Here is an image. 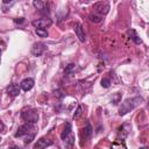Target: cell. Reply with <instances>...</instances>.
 Wrapping results in <instances>:
<instances>
[{
  "label": "cell",
  "instance_id": "cell-1",
  "mask_svg": "<svg viewBox=\"0 0 149 149\" xmlns=\"http://www.w3.org/2000/svg\"><path fill=\"white\" fill-rule=\"evenodd\" d=\"M141 102H142V98H140V97H135V98L126 99V100H125L123 102H121V105H120L119 114H120V115H125V114H127L128 112H130V111H133L135 107H137Z\"/></svg>",
  "mask_w": 149,
  "mask_h": 149
},
{
  "label": "cell",
  "instance_id": "cell-2",
  "mask_svg": "<svg viewBox=\"0 0 149 149\" xmlns=\"http://www.w3.org/2000/svg\"><path fill=\"white\" fill-rule=\"evenodd\" d=\"M21 118L26 122H29V123H33L34 125V123H36L38 121V113L34 108H26V109L22 111Z\"/></svg>",
  "mask_w": 149,
  "mask_h": 149
},
{
  "label": "cell",
  "instance_id": "cell-3",
  "mask_svg": "<svg viewBox=\"0 0 149 149\" xmlns=\"http://www.w3.org/2000/svg\"><path fill=\"white\" fill-rule=\"evenodd\" d=\"M93 12L97 13V14H99V15H101V16L106 15L109 12V5H108V2H106V1L95 2L93 5Z\"/></svg>",
  "mask_w": 149,
  "mask_h": 149
},
{
  "label": "cell",
  "instance_id": "cell-4",
  "mask_svg": "<svg viewBox=\"0 0 149 149\" xmlns=\"http://www.w3.org/2000/svg\"><path fill=\"white\" fill-rule=\"evenodd\" d=\"M31 24L34 27H36V28H43V29H45V28H48V27H50L52 24V20L49 19V17H41V19L34 20L31 22Z\"/></svg>",
  "mask_w": 149,
  "mask_h": 149
},
{
  "label": "cell",
  "instance_id": "cell-5",
  "mask_svg": "<svg viewBox=\"0 0 149 149\" xmlns=\"http://www.w3.org/2000/svg\"><path fill=\"white\" fill-rule=\"evenodd\" d=\"M33 128H34V127H33V123H29V122H27V123L20 126L19 129H17V132L15 133V137H20V136H23V135H28V134L33 130Z\"/></svg>",
  "mask_w": 149,
  "mask_h": 149
},
{
  "label": "cell",
  "instance_id": "cell-6",
  "mask_svg": "<svg viewBox=\"0 0 149 149\" xmlns=\"http://www.w3.org/2000/svg\"><path fill=\"white\" fill-rule=\"evenodd\" d=\"M129 130H130V125H128V123H123L120 128H119V132H118V140H125L127 136H128V134H129Z\"/></svg>",
  "mask_w": 149,
  "mask_h": 149
},
{
  "label": "cell",
  "instance_id": "cell-7",
  "mask_svg": "<svg viewBox=\"0 0 149 149\" xmlns=\"http://www.w3.org/2000/svg\"><path fill=\"white\" fill-rule=\"evenodd\" d=\"M73 29H74V33H76L78 40H79L80 42H85V33H84L83 26H81L79 22H76V23L73 24Z\"/></svg>",
  "mask_w": 149,
  "mask_h": 149
},
{
  "label": "cell",
  "instance_id": "cell-8",
  "mask_svg": "<svg viewBox=\"0 0 149 149\" xmlns=\"http://www.w3.org/2000/svg\"><path fill=\"white\" fill-rule=\"evenodd\" d=\"M44 50H45V45L42 42H36L31 48V54L34 56H41L44 52Z\"/></svg>",
  "mask_w": 149,
  "mask_h": 149
},
{
  "label": "cell",
  "instance_id": "cell-9",
  "mask_svg": "<svg viewBox=\"0 0 149 149\" xmlns=\"http://www.w3.org/2000/svg\"><path fill=\"white\" fill-rule=\"evenodd\" d=\"M34 84H35V81H34V79L33 78H26V79H23L22 81H21V88L23 90V91H29V90H31L33 88V86H34Z\"/></svg>",
  "mask_w": 149,
  "mask_h": 149
},
{
  "label": "cell",
  "instance_id": "cell-10",
  "mask_svg": "<svg viewBox=\"0 0 149 149\" xmlns=\"http://www.w3.org/2000/svg\"><path fill=\"white\" fill-rule=\"evenodd\" d=\"M51 144H52V141L45 140L44 137H42V139H40V140L34 144V148H35V149H41V148H45V147L51 146Z\"/></svg>",
  "mask_w": 149,
  "mask_h": 149
},
{
  "label": "cell",
  "instance_id": "cell-11",
  "mask_svg": "<svg viewBox=\"0 0 149 149\" xmlns=\"http://www.w3.org/2000/svg\"><path fill=\"white\" fill-rule=\"evenodd\" d=\"M7 92H8L9 95L16 97V95H19V93H20V87H19V85H16V84H10V85L7 87Z\"/></svg>",
  "mask_w": 149,
  "mask_h": 149
},
{
  "label": "cell",
  "instance_id": "cell-12",
  "mask_svg": "<svg viewBox=\"0 0 149 149\" xmlns=\"http://www.w3.org/2000/svg\"><path fill=\"white\" fill-rule=\"evenodd\" d=\"M81 135H83V140H85V141H87L91 137V135H92V127H91V125L88 122L84 127V129L81 132Z\"/></svg>",
  "mask_w": 149,
  "mask_h": 149
},
{
  "label": "cell",
  "instance_id": "cell-13",
  "mask_svg": "<svg viewBox=\"0 0 149 149\" xmlns=\"http://www.w3.org/2000/svg\"><path fill=\"white\" fill-rule=\"evenodd\" d=\"M127 34H128V36H129V38L132 40V41H134L136 44H141L142 43V40L139 37V35H137V33L134 30V29H129L128 31H127Z\"/></svg>",
  "mask_w": 149,
  "mask_h": 149
},
{
  "label": "cell",
  "instance_id": "cell-14",
  "mask_svg": "<svg viewBox=\"0 0 149 149\" xmlns=\"http://www.w3.org/2000/svg\"><path fill=\"white\" fill-rule=\"evenodd\" d=\"M71 134V123L70 122H68L66 125H65V127H64V130H63V133L61 134V137H62V140H64L68 135H70Z\"/></svg>",
  "mask_w": 149,
  "mask_h": 149
},
{
  "label": "cell",
  "instance_id": "cell-15",
  "mask_svg": "<svg viewBox=\"0 0 149 149\" xmlns=\"http://www.w3.org/2000/svg\"><path fill=\"white\" fill-rule=\"evenodd\" d=\"M88 17H90V20H91L92 22H94V23H99V22H101V20H102V16L99 15V14H97V13H94V12H93L92 14H90Z\"/></svg>",
  "mask_w": 149,
  "mask_h": 149
},
{
  "label": "cell",
  "instance_id": "cell-16",
  "mask_svg": "<svg viewBox=\"0 0 149 149\" xmlns=\"http://www.w3.org/2000/svg\"><path fill=\"white\" fill-rule=\"evenodd\" d=\"M74 70H76V64L70 63V64H68V65L65 66V69H64V73H65V74H71V73L74 72Z\"/></svg>",
  "mask_w": 149,
  "mask_h": 149
},
{
  "label": "cell",
  "instance_id": "cell-17",
  "mask_svg": "<svg viewBox=\"0 0 149 149\" xmlns=\"http://www.w3.org/2000/svg\"><path fill=\"white\" fill-rule=\"evenodd\" d=\"M33 6H34L36 9H38V10H43L45 3H44L42 0H33Z\"/></svg>",
  "mask_w": 149,
  "mask_h": 149
},
{
  "label": "cell",
  "instance_id": "cell-18",
  "mask_svg": "<svg viewBox=\"0 0 149 149\" xmlns=\"http://www.w3.org/2000/svg\"><path fill=\"white\" fill-rule=\"evenodd\" d=\"M36 34L40 37H48V35H49L47 29H43V28H36Z\"/></svg>",
  "mask_w": 149,
  "mask_h": 149
},
{
  "label": "cell",
  "instance_id": "cell-19",
  "mask_svg": "<svg viewBox=\"0 0 149 149\" xmlns=\"http://www.w3.org/2000/svg\"><path fill=\"white\" fill-rule=\"evenodd\" d=\"M64 141L66 142V146H68V147H72V144L74 143V140H73V136H72V135H68V136L64 139Z\"/></svg>",
  "mask_w": 149,
  "mask_h": 149
},
{
  "label": "cell",
  "instance_id": "cell-20",
  "mask_svg": "<svg viewBox=\"0 0 149 149\" xmlns=\"http://www.w3.org/2000/svg\"><path fill=\"white\" fill-rule=\"evenodd\" d=\"M81 113H83V106H81V105H79V106L77 107V109H76L74 114H73V119H78V118L81 115Z\"/></svg>",
  "mask_w": 149,
  "mask_h": 149
},
{
  "label": "cell",
  "instance_id": "cell-21",
  "mask_svg": "<svg viewBox=\"0 0 149 149\" xmlns=\"http://www.w3.org/2000/svg\"><path fill=\"white\" fill-rule=\"evenodd\" d=\"M111 85V79L109 78H102L101 79V86L102 87H108Z\"/></svg>",
  "mask_w": 149,
  "mask_h": 149
},
{
  "label": "cell",
  "instance_id": "cell-22",
  "mask_svg": "<svg viewBox=\"0 0 149 149\" xmlns=\"http://www.w3.org/2000/svg\"><path fill=\"white\" fill-rule=\"evenodd\" d=\"M120 99H121V94H120V93H116V94L114 95V98L112 99V102H113L114 105H116V104L120 101Z\"/></svg>",
  "mask_w": 149,
  "mask_h": 149
},
{
  "label": "cell",
  "instance_id": "cell-23",
  "mask_svg": "<svg viewBox=\"0 0 149 149\" xmlns=\"http://www.w3.org/2000/svg\"><path fill=\"white\" fill-rule=\"evenodd\" d=\"M33 139H34V134H29V135L26 137V140H24V143H26V144L30 143V142L33 141Z\"/></svg>",
  "mask_w": 149,
  "mask_h": 149
},
{
  "label": "cell",
  "instance_id": "cell-24",
  "mask_svg": "<svg viewBox=\"0 0 149 149\" xmlns=\"http://www.w3.org/2000/svg\"><path fill=\"white\" fill-rule=\"evenodd\" d=\"M14 22H15L16 24H21V23L24 22V19H23V17H17V19H14Z\"/></svg>",
  "mask_w": 149,
  "mask_h": 149
},
{
  "label": "cell",
  "instance_id": "cell-25",
  "mask_svg": "<svg viewBox=\"0 0 149 149\" xmlns=\"http://www.w3.org/2000/svg\"><path fill=\"white\" fill-rule=\"evenodd\" d=\"M112 147H122V148H126V146L121 142V143H118V142H114L113 144H112Z\"/></svg>",
  "mask_w": 149,
  "mask_h": 149
},
{
  "label": "cell",
  "instance_id": "cell-26",
  "mask_svg": "<svg viewBox=\"0 0 149 149\" xmlns=\"http://www.w3.org/2000/svg\"><path fill=\"white\" fill-rule=\"evenodd\" d=\"M3 128H5V126H3V123H2L1 121H0V132H1V130H2Z\"/></svg>",
  "mask_w": 149,
  "mask_h": 149
},
{
  "label": "cell",
  "instance_id": "cell-27",
  "mask_svg": "<svg viewBox=\"0 0 149 149\" xmlns=\"http://www.w3.org/2000/svg\"><path fill=\"white\" fill-rule=\"evenodd\" d=\"M3 1V3H9V2H12L13 0H2Z\"/></svg>",
  "mask_w": 149,
  "mask_h": 149
},
{
  "label": "cell",
  "instance_id": "cell-28",
  "mask_svg": "<svg viewBox=\"0 0 149 149\" xmlns=\"http://www.w3.org/2000/svg\"><path fill=\"white\" fill-rule=\"evenodd\" d=\"M0 55H1V50H0Z\"/></svg>",
  "mask_w": 149,
  "mask_h": 149
},
{
  "label": "cell",
  "instance_id": "cell-29",
  "mask_svg": "<svg viewBox=\"0 0 149 149\" xmlns=\"http://www.w3.org/2000/svg\"><path fill=\"white\" fill-rule=\"evenodd\" d=\"M85 1H90V0H85Z\"/></svg>",
  "mask_w": 149,
  "mask_h": 149
},
{
  "label": "cell",
  "instance_id": "cell-30",
  "mask_svg": "<svg viewBox=\"0 0 149 149\" xmlns=\"http://www.w3.org/2000/svg\"><path fill=\"white\" fill-rule=\"evenodd\" d=\"M0 141H1V139H0Z\"/></svg>",
  "mask_w": 149,
  "mask_h": 149
}]
</instances>
